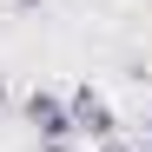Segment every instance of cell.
I'll return each mask as SVG.
<instances>
[{
  "mask_svg": "<svg viewBox=\"0 0 152 152\" xmlns=\"http://www.w3.org/2000/svg\"><path fill=\"white\" fill-rule=\"evenodd\" d=\"M66 113H73V132H86V139H113V132H119L113 99L93 93V86H73V93H66Z\"/></svg>",
  "mask_w": 152,
  "mask_h": 152,
  "instance_id": "obj_1",
  "label": "cell"
},
{
  "mask_svg": "<svg viewBox=\"0 0 152 152\" xmlns=\"http://www.w3.org/2000/svg\"><path fill=\"white\" fill-rule=\"evenodd\" d=\"M27 126H33L46 145H66V139H73V113H66V99H60V93H46V86L27 93Z\"/></svg>",
  "mask_w": 152,
  "mask_h": 152,
  "instance_id": "obj_2",
  "label": "cell"
},
{
  "mask_svg": "<svg viewBox=\"0 0 152 152\" xmlns=\"http://www.w3.org/2000/svg\"><path fill=\"white\" fill-rule=\"evenodd\" d=\"M93 152H132V145H119V139H99V145H93Z\"/></svg>",
  "mask_w": 152,
  "mask_h": 152,
  "instance_id": "obj_3",
  "label": "cell"
},
{
  "mask_svg": "<svg viewBox=\"0 0 152 152\" xmlns=\"http://www.w3.org/2000/svg\"><path fill=\"white\" fill-rule=\"evenodd\" d=\"M13 7H46V0H13Z\"/></svg>",
  "mask_w": 152,
  "mask_h": 152,
  "instance_id": "obj_4",
  "label": "cell"
},
{
  "mask_svg": "<svg viewBox=\"0 0 152 152\" xmlns=\"http://www.w3.org/2000/svg\"><path fill=\"white\" fill-rule=\"evenodd\" d=\"M0 106H7V80H0Z\"/></svg>",
  "mask_w": 152,
  "mask_h": 152,
  "instance_id": "obj_5",
  "label": "cell"
},
{
  "mask_svg": "<svg viewBox=\"0 0 152 152\" xmlns=\"http://www.w3.org/2000/svg\"><path fill=\"white\" fill-rule=\"evenodd\" d=\"M145 139H152V119H145Z\"/></svg>",
  "mask_w": 152,
  "mask_h": 152,
  "instance_id": "obj_6",
  "label": "cell"
}]
</instances>
